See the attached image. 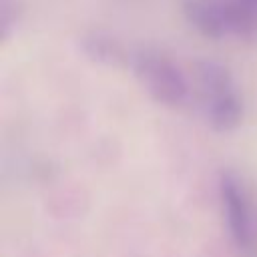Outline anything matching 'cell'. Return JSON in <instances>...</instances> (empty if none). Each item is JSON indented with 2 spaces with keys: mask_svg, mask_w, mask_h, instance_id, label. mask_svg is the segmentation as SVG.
Here are the masks:
<instances>
[{
  "mask_svg": "<svg viewBox=\"0 0 257 257\" xmlns=\"http://www.w3.org/2000/svg\"><path fill=\"white\" fill-rule=\"evenodd\" d=\"M131 68L139 84L155 102L181 106L187 100V78L169 56L155 50H141L131 58Z\"/></svg>",
  "mask_w": 257,
  "mask_h": 257,
  "instance_id": "obj_1",
  "label": "cell"
},
{
  "mask_svg": "<svg viewBox=\"0 0 257 257\" xmlns=\"http://www.w3.org/2000/svg\"><path fill=\"white\" fill-rule=\"evenodd\" d=\"M187 22L205 38L219 40L233 34V2L231 0H183Z\"/></svg>",
  "mask_w": 257,
  "mask_h": 257,
  "instance_id": "obj_2",
  "label": "cell"
},
{
  "mask_svg": "<svg viewBox=\"0 0 257 257\" xmlns=\"http://www.w3.org/2000/svg\"><path fill=\"white\" fill-rule=\"evenodd\" d=\"M219 193H221L231 239L239 247H247L251 243V215H249V203L239 179L229 171L221 173Z\"/></svg>",
  "mask_w": 257,
  "mask_h": 257,
  "instance_id": "obj_3",
  "label": "cell"
},
{
  "mask_svg": "<svg viewBox=\"0 0 257 257\" xmlns=\"http://www.w3.org/2000/svg\"><path fill=\"white\" fill-rule=\"evenodd\" d=\"M203 108H205L207 122L217 133L235 131L243 120V100H241L237 88L205 100Z\"/></svg>",
  "mask_w": 257,
  "mask_h": 257,
  "instance_id": "obj_4",
  "label": "cell"
},
{
  "mask_svg": "<svg viewBox=\"0 0 257 257\" xmlns=\"http://www.w3.org/2000/svg\"><path fill=\"white\" fill-rule=\"evenodd\" d=\"M195 78H197V86H199L203 102L235 88L231 70L225 64L211 60V58H203L195 62Z\"/></svg>",
  "mask_w": 257,
  "mask_h": 257,
  "instance_id": "obj_5",
  "label": "cell"
},
{
  "mask_svg": "<svg viewBox=\"0 0 257 257\" xmlns=\"http://www.w3.org/2000/svg\"><path fill=\"white\" fill-rule=\"evenodd\" d=\"M80 48L90 60L100 62L104 66H124L128 62V54L124 52L122 44L102 32H90L82 36Z\"/></svg>",
  "mask_w": 257,
  "mask_h": 257,
  "instance_id": "obj_6",
  "label": "cell"
},
{
  "mask_svg": "<svg viewBox=\"0 0 257 257\" xmlns=\"http://www.w3.org/2000/svg\"><path fill=\"white\" fill-rule=\"evenodd\" d=\"M233 2V34L241 40H257V0H231Z\"/></svg>",
  "mask_w": 257,
  "mask_h": 257,
  "instance_id": "obj_7",
  "label": "cell"
},
{
  "mask_svg": "<svg viewBox=\"0 0 257 257\" xmlns=\"http://www.w3.org/2000/svg\"><path fill=\"white\" fill-rule=\"evenodd\" d=\"M16 22V2L14 0H0V34L2 38L8 36L10 26Z\"/></svg>",
  "mask_w": 257,
  "mask_h": 257,
  "instance_id": "obj_8",
  "label": "cell"
}]
</instances>
